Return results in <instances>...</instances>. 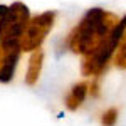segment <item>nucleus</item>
Wrapping results in <instances>:
<instances>
[{
	"mask_svg": "<svg viewBox=\"0 0 126 126\" xmlns=\"http://www.w3.org/2000/svg\"><path fill=\"white\" fill-rule=\"evenodd\" d=\"M89 93H91V96H94V97L99 94V82H97V81H93V82H91V86H89Z\"/></svg>",
	"mask_w": 126,
	"mask_h": 126,
	"instance_id": "nucleus-11",
	"label": "nucleus"
},
{
	"mask_svg": "<svg viewBox=\"0 0 126 126\" xmlns=\"http://www.w3.org/2000/svg\"><path fill=\"white\" fill-rule=\"evenodd\" d=\"M118 22L119 19L116 15L99 7L87 10V14L74 27L67 39L71 50L81 56L91 54L111 34V30L118 25Z\"/></svg>",
	"mask_w": 126,
	"mask_h": 126,
	"instance_id": "nucleus-1",
	"label": "nucleus"
},
{
	"mask_svg": "<svg viewBox=\"0 0 126 126\" xmlns=\"http://www.w3.org/2000/svg\"><path fill=\"white\" fill-rule=\"evenodd\" d=\"M5 14H7V5H0V39H2V27H3Z\"/></svg>",
	"mask_w": 126,
	"mask_h": 126,
	"instance_id": "nucleus-10",
	"label": "nucleus"
},
{
	"mask_svg": "<svg viewBox=\"0 0 126 126\" xmlns=\"http://www.w3.org/2000/svg\"><path fill=\"white\" fill-rule=\"evenodd\" d=\"M22 46H2L0 44V82L7 84L14 79L15 67L22 54Z\"/></svg>",
	"mask_w": 126,
	"mask_h": 126,
	"instance_id": "nucleus-5",
	"label": "nucleus"
},
{
	"mask_svg": "<svg viewBox=\"0 0 126 126\" xmlns=\"http://www.w3.org/2000/svg\"><path fill=\"white\" fill-rule=\"evenodd\" d=\"M30 20L29 7L24 2H14L7 7L3 27H2V46H22V35Z\"/></svg>",
	"mask_w": 126,
	"mask_h": 126,
	"instance_id": "nucleus-3",
	"label": "nucleus"
},
{
	"mask_svg": "<svg viewBox=\"0 0 126 126\" xmlns=\"http://www.w3.org/2000/svg\"><path fill=\"white\" fill-rule=\"evenodd\" d=\"M87 91H89V84L87 82H78L74 84L72 89L69 91V94L66 96V108L69 111H76L87 96Z\"/></svg>",
	"mask_w": 126,
	"mask_h": 126,
	"instance_id": "nucleus-7",
	"label": "nucleus"
},
{
	"mask_svg": "<svg viewBox=\"0 0 126 126\" xmlns=\"http://www.w3.org/2000/svg\"><path fill=\"white\" fill-rule=\"evenodd\" d=\"M118 121V109L116 108H109L108 111H104V114L101 118L103 126H114Z\"/></svg>",
	"mask_w": 126,
	"mask_h": 126,
	"instance_id": "nucleus-9",
	"label": "nucleus"
},
{
	"mask_svg": "<svg viewBox=\"0 0 126 126\" xmlns=\"http://www.w3.org/2000/svg\"><path fill=\"white\" fill-rule=\"evenodd\" d=\"M125 30H126V15L123 19H119L118 25L111 30V34L106 39L97 46V49H94L91 54L84 56L82 66H81V72L84 76H99L104 71L108 61L116 52L118 46H119V40L123 39Z\"/></svg>",
	"mask_w": 126,
	"mask_h": 126,
	"instance_id": "nucleus-2",
	"label": "nucleus"
},
{
	"mask_svg": "<svg viewBox=\"0 0 126 126\" xmlns=\"http://www.w3.org/2000/svg\"><path fill=\"white\" fill-rule=\"evenodd\" d=\"M56 22V12L54 10H47L42 12L39 15L32 17L25 27V32L22 35V50L24 52H34L40 49L42 42L46 40V37L49 35V32L54 27Z\"/></svg>",
	"mask_w": 126,
	"mask_h": 126,
	"instance_id": "nucleus-4",
	"label": "nucleus"
},
{
	"mask_svg": "<svg viewBox=\"0 0 126 126\" xmlns=\"http://www.w3.org/2000/svg\"><path fill=\"white\" fill-rule=\"evenodd\" d=\"M42 66H44V52L37 49L32 52L29 59V66H27V72H25V84L27 86H35L42 72Z\"/></svg>",
	"mask_w": 126,
	"mask_h": 126,
	"instance_id": "nucleus-6",
	"label": "nucleus"
},
{
	"mask_svg": "<svg viewBox=\"0 0 126 126\" xmlns=\"http://www.w3.org/2000/svg\"><path fill=\"white\" fill-rule=\"evenodd\" d=\"M114 64L119 69H126V30H125V34H123V39L119 40V46L116 49Z\"/></svg>",
	"mask_w": 126,
	"mask_h": 126,
	"instance_id": "nucleus-8",
	"label": "nucleus"
}]
</instances>
